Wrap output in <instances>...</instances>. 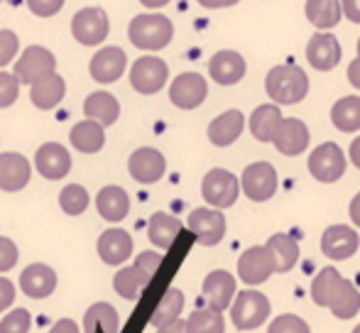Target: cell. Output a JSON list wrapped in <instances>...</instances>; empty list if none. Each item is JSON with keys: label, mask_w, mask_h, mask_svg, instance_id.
<instances>
[{"label": "cell", "mask_w": 360, "mask_h": 333, "mask_svg": "<svg viewBox=\"0 0 360 333\" xmlns=\"http://www.w3.org/2000/svg\"><path fill=\"white\" fill-rule=\"evenodd\" d=\"M311 299L316 306L331 309L336 319H353L360 311V292L351 280L338 275L333 267H323L311 282Z\"/></svg>", "instance_id": "cell-1"}, {"label": "cell", "mask_w": 360, "mask_h": 333, "mask_svg": "<svg viewBox=\"0 0 360 333\" xmlns=\"http://www.w3.org/2000/svg\"><path fill=\"white\" fill-rule=\"evenodd\" d=\"M265 89L275 103L280 105H294L307 98L309 93V79L307 72L297 64H282L275 67L265 79Z\"/></svg>", "instance_id": "cell-2"}, {"label": "cell", "mask_w": 360, "mask_h": 333, "mask_svg": "<svg viewBox=\"0 0 360 333\" xmlns=\"http://www.w3.org/2000/svg\"><path fill=\"white\" fill-rule=\"evenodd\" d=\"M128 37L133 42V47L147 49V52H157L165 49L174 37V25L169 18L160 13H145L133 18V22L128 25Z\"/></svg>", "instance_id": "cell-3"}, {"label": "cell", "mask_w": 360, "mask_h": 333, "mask_svg": "<svg viewBox=\"0 0 360 333\" xmlns=\"http://www.w3.org/2000/svg\"><path fill=\"white\" fill-rule=\"evenodd\" d=\"M162 265V255L155 250H145L138 255L135 265L123 267V270L115 272L113 277V289L118 292L123 299L135 301L140 296V292L145 289L152 282V275L157 272V267Z\"/></svg>", "instance_id": "cell-4"}, {"label": "cell", "mask_w": 360, "mask_h": 333, "mask_svg": "<svg viewBox=\"0 0 360 333\" xmlns=\"http://www.w3.org/2000/svg\"><path fill=\"white\" fill-rule=\"evenodd\" d=\"M270 316V301L255 289H245L236 294L231 304V319L238 331H252L262 326Z\"/></svg>", "instance_id": "cell-5"}, {"label": "cell", "mask_w": 360, "mask_h": 333, "mask_svg": "<svg viewBox=\"0 0 360 333\" xmlns=\"http://www.w3.org/2000/svg\"><path fill=\"white\" fill-rule=\"evenodd\" d=\"M108 32H110V25H108V15H105L103 8H84V10H79L72 20L74 39L79 44H84V47L103 44Z\"/></svg>", "instance_id": "cell-6"}, {"label": "cell", "mask_w": 360, "mask_h": 333, "mask_svg": "<svg viewBox=\"0 0 360 333\" xmlns=\"http://www.w3.org/2000/svg\"><path fill=\"white\" fill-rule=\"evenodd\" d=\"M309 171H311L314 179L323 181V184H331L338 181L346 171V155L338 148L336 143H323L309 155Z\"/></svg>", "instance_id": "cell-7"}, {"label": "cell", "mask_w": 360, "mask_h": 333, "mask_svg": "<svg viewBox=\"0 0 360 333\" xmlns=\"http://www.w3.org/2000/svg\"><path fill=\"white\" fill-rule=\"evenodd\" d=\"M201 191H204V199L209 201L214 209H228V206H233L238 201L240 181L228 169H211L209 174L204 176Z\"/></svg>", "instance_id": "cell-8"}, {"label": "cell", "mask_w": 360, "mask_h": 333, "mask_svg": "<svg viewBox=\"0 0 360 333\" xmlns=\"http://www.w3.org/2000/svg\"><path fill=\"white\" fill-rule=\"evenodd\" d=\"M243 191L250 201H270L277 191V171L270 162H252L245 166L240 176Z\"/></svg>", "instance_id": "cell-9"}, {"label": "cell", "mask_w": 360, "mask_h": 333, "mask_svg": "<svg viewBox=\"0 0 360 333\" xmlns=\"http://www.w3.org/2000/svg\"><path fill=\"white\" fill-rule=\"evenodd\" d=\"M169 79V67L157 57H140L130 69V84L138 93L152 96Z\"/></svg>", "instance_id": "cell-10"}, {"label": "cell", "mask_w": 360, "mask_h": 333, "mask_svg": "<svg viewBox=\"0 0 360 333\" xmlns=\"http://www.w3.org/2000/svg\"><path fill=\"white\" fill-rule=\"evenodd\" d=\"M52 72H57V59L44 47H27L20 54L18 64H15V77H18V81L30 84V86Z\"/></svg>", "instance_id": "cell-11"}, {"label": "cell", "mask_w": 360, "mask_h": 333, "mask_svg": "<svg viewBox=\"0 0 360 333\" xmlns=\"http://www.w3.org/2000/svg\"><path fill=\"white\" fill-rule=\"evenodd\" d=\"M206 96H209V84H206V79L196 72L179 74V77L174 79V84L169 86L172 103L181 110L199 108V105L206 100Z\"/></svg>", "instance_id": "cell-12"}, {"label": "cell", "mask_w": 360, "mask_h": 333, "mask_svg": "<svg viewBox=\"0 0 360 333\" xmlns=\"http://www.w3.org/2000/svg\"><path fill=\"white\" fill-rule=\"evenodd\" d=\"M186 226L196 235L199 245H206V248L218 245L226 235V216H221V211L216 209H194Z\"/></svg>", "instance_id": "cell-13"}, {"label": "cell", "mask_w": 360, "mask_h": 333, "mask_svg": "<svg viewBox=\"0 0 360 333\" xmlns=\"http://www.w3.org/2000/svg\"><path fill=\"white\" fill-rule=\"evenodd\" d=\"M238 275L245 285L255 287L270 280V275H275V260L272 252L265 245H255V248L245 250L238 260Z\"/></svg>", "instance_id": "cell-14"}, {"label": "cell", "mask_w": 360, "mask_h": 333, "mask_svg": "<svg viewBox=\"0 0 360 333\" xmlns=\"http://www.w3.org/2000/svg\"><path fill=\"white\" fill-rule=\"evenodd\" d=\"M125 67H128V57L120 47H103L94 54L89 64V72L94 81L98 84H113L123 77Z\"/></svg>", "instance_id": "cell-15"}, {"label": "cell", "mask_w": 360, "mask_h": 333, "mask_svg": "<svg viewBox=\"0 0 360 333\" xmlns=\"http://www.w3.org/2000/svg\"><path fill=\"white\" fill-rule=\"evenodd\" d=\"M34 166H37V171L44 179L57 181L62 176H67L69 169H72V155H69V150L64 145L44 143L34 155Z\"/></svg>", "instance_id": "cell-16"}, {"label": "cell", "mask_w": 360, "mask_h": 333, "mask_svg": "<svg viewBox=\"0 0 360 333\" xmlns=\"http://www.w3.org/2000/svg\"><path fill=\"white\" fill-rule=\"evenodd\" d=\"M165 157H162L160 150L155 148H140L130 155L128 159V171L135 181L140 184H155V181L162 179L165 174Z\"/></svg>", "instance_id": "cell-17"}, {"label": "cell", "mask_w": 360, "mask_h": 333, "mask_svg": "<svg viewBox=\"0 0 360 333\" xmlns=\"http://www.w3.org/2000/svg\"><path fill=\"white\" fill-rule=\"evenodd\" d=\"M272 145L277 152L287 155V157H297L309 148V128L297 118H282L280 128L275 130Z\"/></svg>", "instance_id": "cell-18"}, {"label": "cell", "mask_w": 360, "mask_h": 333, "mask_svg": "<svg viewBox=\"0 0 360 333\" xmlns=\"http://www.w3.org/2000/svg\"><path fill=\"white\" fill-rule=\"evenodd\" d=\"M307 59L316 72H331L341 62V44L331 32H316L307 44Z\"/></svg>", "instance_id": "cell-19"}, {"label": "cell", "mask_w": 360, "mask_h": 333, "mask_svg": "<svg viewBox=\"0 0 360 333\" xmlns=\"http://www.w3.org/2000/svg\"><path fill=\"white\" fill-rule=\"evenodd\" d=\"M360 238L351 226H331L323 230L321 252L331 260H348L358 252Z\"/></svg>", "instance_id": "cell-20"}, {"label": "cell", "mask_w": 360, "mask_h": 333, "mask_svg": "<svg viewBox=\"0 0 360 333\" xmlns=\"http://www.w3.org/2000/svg\"><path fill=\"white\" fill-rule=\"evenodd\" d=\"M245 59L240 57L233 49H223V52H216L209 62V74L216 84L221 86H233L238 84L243 77H245Z\"/></svg>", "instance_id": "cell-21"}, {"label": "cell", "mask_w": 360, "mask_h": 333, "mask_svg": "<svg viewBox=\"0 0 360 333\" xmlns=\"http://www.w3.org/2000/svg\"><path fill=\"white\" fill-rule=\"evenodd\" d=\"M204 299L209 301L211 309L226 311L236 299V277L228 275L226 270L211 272L204 280Z\"/></svg>", "instance_id": "cell-22"}, {"label": "cell", "mask_w": 360, "mask_h": 333, "mask_svg": "<svg viewBox=\"0 0 360 333\" xmlns=\"http://www.w3.org/2000/svg\"><path fill=\"white\" fill-rule=\"evenodd\" d=\"M20 287L32 299H47L57 289V275H54L52 267L34 262V265L25 267V272L20 275Z\"/></svg>", "instance_id": "cell-23"}, {"label": "cell", "mask_w": 360, "mask_h": 333, "mask_svg": "<svg viewBox=\"0 0 360 333\" xmlns=\"http://www.w3.org/2000/svg\"><path fill=\"white\" fill-rule=\"evenodd\" d=\"M96 248H98V255L105 265L115 267V265H123L125 260H130V255H133V238L125 230L110 228L101 235Z\"/></svg>", "instance_id": "cell-24"}, {"label": "cell", "mask_w": 360, "mask_h": 333, "mask_svg": "<svg viewBox=\"0 0 360 333\" xmlns=\"http://www.w3.org/2000/svg\"><path fill=\"white\" fill-rule=\"evenodd\" d=\"M30 162L20 152L0 155V189L3 191H20L30 181Z\"/></svg>", "instance_id": "cell-25"}, {"label": "cell", "mask_w": 360, "mask_h": 333, "mask_svg": "<svg viewBox=\"0 0 360 333\" xmlns=\"http://www.w3.org/2000/svg\"><path fill=\"white\" fill-rule=\"evenodd\" d=\"M243 128H245V115L240 110H226L218 118L211 120L209 125V140L216 148H228L240 138Z\"/></svg>", "instance_id": "cell-26"}, {"label": "cell", "mask_w": 360, "mask_h": 333, "mask_svg": "<svg viewBox=\"0 0 360 333\" xmlns=\"http://www.w3.org/2000/svg\"><path fill=\"white\" fill-rule=\"evenodd\" d=\"M64 93H67V84H64V77H59L57 72L47 74V77L37 79L30 89V98L37 105L39 110H52L62 103Z\"/></svg>", "instance_id": "cell-27"}, {"label": "cell", "mask_w": 360, "mask_h": 333, "mask_svg": "<svg viewBox=\"0 0 360 333\" xmlns=\"http://www.w3.org/2000/svg\"><path fill=\"white\" fill-rule=\"evenodd\" d=\"M84 113H86V118L96 120V123H101L103 128H108V125H113L115 120H118L120 103L108 91H94V93L84 100Z\"/></svg>", "instance_id": "cell-28"}, {"label": "cell", "mask_w": 360, "mask_h": 333, "mask_svg": "<svg viewBox=\"0 0 360 333\" xmlns=\"http://www.w3.org/2000/svg\"><path fill=\"white\" fill-rule=\"evenodd\" d=\"M96 209L110 223H118L128 216L130 211V196L120 186H103L96 196Z\"/></svg>", "instance_id": "cell-29"}, {"label": "cell", "mask_w": 360, "mask_h": 333, "mask_svg": "<svg viewBox=\"0 0 360 333\" xmlns=\"http://www.w3.org/2000/svg\"><path fill=\"white\" fill-rule=\"evenodd\" d=\"M69 140H72V145L79 152L84 155H96L103 150L105 145V133H103V125L96 123V120L86 118L81 120V123H76L72 128V133H69Z\"/></svg>", "instance_id": "cell-30"}, {"label": "cell", "mask_w": 360, "mask_h": 333, "mask_svg": "<svg viewBox=\"0 0 360 333\" xmlns=\"http://www.w3.org/2000/svg\"><path fill=\"white\" fill-rule=\"evenodd\" d=\"M250 133L255 140L260 143H272L275 138V130L280 128L282 123V113H280V105L277 103H267V105H260V108L252 110L250 115Z\"/></svg>", "instance_id": "cell-31"}, {"label": "cell", "mask_w": 360, "mask_h": 333, "mask_svg": "<svg viewBox=\"0 0 360 333\" xmlns=\"http://www.w3.org/2000/svg\"><path fill=\"white\" fill-rule=\"evenodd\" d=\"M179 230H181L179 218H174L169 214H162V211L152 214L150 223H147V235H150L152 245H157L160 250H169L174 238L179 235Z\"/></svg>", "instance_id": "cell-32"}, {"label": "cell", "mask_w": 360, "mask_h": 333, "mask_svg": "<svg viewBox=\"0 0 360 333\" xmlns=\"http://www.w3.org/2000/svg\"><path fill=\"white\" fill-rule=\"evenodd\" d=\"M265 248L272 252V260H275V272H289L299 260V243L294 235L277 233L272 235L265 243Z\"/></svg>", "instance_id": "cell-33"}, {"label": "cell", "mask_w": 360, "mask_h": 333, "mask_svg": "<svg viewBox=\"0 0 360 333\" xmlns=\"http://www.w3.org/2000/svg\"><path fill=\"white\" fill-rule=\"evenodd\" d=\"M341 0H307V20L316 30H331L341 22Z\"/></svg>", "instance_id": "cell-34"}, {"label": "cell", "mask_w": 360, "mask_h": 333, "mask_svg": "<svg viewBox=\"0 0 360 333\" xmlns=\"http://www.w3.org/2000/svg\"><path fill=\"white\" fill-rule=\"evenodd\" d=\"M118 311L105 301L89 306L84 316V333H118Z\"/></svg>", "instance_id": "cell-35"}, {"label": "cell", "mask_w": 360, "mask_h": 333, "mask_svg": "<svg viewBox=\"0 0 360 333\" xmlns=\"http://www.w3.org/2000/svg\"><path fill=\"white\" fill-rule=\"evenodd\" d=\"M181 306H184V294H181V289L169 287V289L165 292V296L160 299V304L155 306V311H152L150 324L155 326V329L174 324L181 314Z\"/></svg>", "instance_id": "cell-36"}, {"label": "cell", "mask_w": 360, "mask_h": 333, "mask_svg": "<svg viewBox=\"0 0 360 333\" xmlns=\"http://www.w3.org/2000/svg\"><path fill=\"white\" fill-rule=\"evenodd\" d=\"M331 123L341 133H358L360 130V96H346L331 108Z\"/></svg>", "instance_id": "cell-37"}, {"label": "cell", "mask_w": 360, "mask_h": 333, "mask_svg": "<svg viewBox=\"0 0 360 333\" xmlns=\"http://www.w3.org/2000/svg\"><path fill=\"white\" fill-rule=\"evenodd\" d=\"M186 331L189 333H226V321H223V311L216 309H199L189 316L186 321Z\"/></svg>", "instance_id": "cell-38"}, {"label": "cell", "mask_w": 360, "mask_h": 333, "mask_svg": "<svg viewBox=\"0 0 360 333\" xmlns=\"http://www.w3.org/2000/svg\"><path fill=\"white\" fill-rule=\"evenodd\" d=\"M59 206L67 216H81L89 209V191L81 184H69L59 194Z\"/></svg>", "instance_id": "cell-39"}, {"label": "cell", "mask_w": 360, "mask_h": 333, "mask_svg": "<svg viewBox=\"0 0 360 333\" xmlns=\"http://www.w3.org/2000/svg\"><path fill=\"white\" fill-rule=\"evenodd\" d=\"M267 333H311V331H309V324L304 319H299L294 314H282L272 321Z\"/></svg>", "instance_id": "cell-40"}, {"label": "cell", "mask_w": 360, "mask_h": 333, "mask_svg": "<svg viewBox=\"0 0 360 333\" xmlns=\"http://www.w3.org/2000/svg\"><path fill=\"white\" fill-rule=\"evenodd\" d=\"M30 311L27 309H15L0 321V333H27L30 331Z\"/></svg>", "instance_id": "cell-41"}, {"label": "cell", "mask_w": 360, "mask_h": 333, "mask_svg": "<svg viewBox=\"0 0 360 333\" xmlns=\"http://www.w3.org/2000/svg\"><path fill=\"white\" fill-rule=\"evenodd\" d=\"M20 93V81L15 74L0 72V108H10L18 100Z\"/></svg>", "instance_id": "cell-42"}, {"label": "cell", "mask_w": 360, "mask_h": 333, "mask_svg": "<svg viewBox=\"0 0 360 333\" xmlns=\"http://www.w3.org/2000/svg\"><path fill=\"white\" fill-rule=\"evenodd\" d=\"M18 47H20V39L13 30H0V67L10 64L18 54Z\"/></svg>", "instance_id": "cell-43"}, {"label": "cell", "mask_w": 360, "mask_h": 333, "mask_svg": "<svg viewBox=\"0 0 360 333\" xmlns=\"http://www.w3.org/2000/svg\"><path fill=\"white\" fill-rule=\"evenodd\" d=\"M15 262H18V245H15L10 238H3V235H0V272L13 270Z\"/></svg>", "instance_id": "cell-44"}, {"label": "cell", "mask_w": 360, "mask_h": 333, "mask_svg": "<svg viewBox=\"0 0 360 333\" xmlns=\"http://www.w3.org/2000/svg\"><path fill=\"white\" fill-rule=\"evenodd\" d=\"M27 8L37 18H52L64 8V0H27Z\"/></svg>", "instance_id": "cell-45"}, {"label": "cell", "mask_w": 360, "mask_h": 333, "mask_svg": "<svg viewBox=\"0 0 360 333\" xmlns=\"http://www.w3.org/2000/svg\"><path fill=\"white\" fill-rule=\"evenodd\" d=\"M15 301V285L8 277H0V314Z\"/></svg>", "instance_id": "cell-46"}, {"label": "cell", "mask_w": 360, "mask_h": 333, "mask_svg": "<svg viewBox=\"0 0 360 333\" xmlns=\"http://www.w3.org/2000/svg\"><path fill=\"white\" fill-rule=\"evenodd\" d=\"M341 5H343V15L351 22L360 25V0H341Z\"/></svg>", "instance_id": "cell-47"}, {"label": "cell", "mask_w": 360, "mask_h": 333, "mask_svg": "<svg viewBox=\"0 0 360 333\" xmlns=\"http://www.w3.org/2000/svg\"><path fill=\"white\" fill-rule=\"evenodd\" d=\"M49 333H79V326H76L74 319H59Z\"/></svg>", "instance_id": "cell-48"}, {"label": "cell", "mask_w": 360, "mask_h": 333, "mask_svg": "<svg viewBox=\"0 0 360 333\" xmlns=\"http://www.w3.org/2000/svg\"><path fill=\"white\" fill-rule=\"evenodd\" d=\"M348 81L360 91V54L351 62V67H348Z\"/></svg>", "instance_id": "cell-49"}, {"label": "cell", "mask_w": 360, "mask_h": 333, "mask_svg": "<svg viewBox=\"0 0 360 333\" xmlns=\"http://www.w3.org/2000/svg\"><path fill=\"white\" fill-rule=\"evenodd\" d=\"M199 3L209 10H218V8H231V5H236L238 0H199Z\"/></svg>", "instance_id": "cell-50"}, {"label": "cell", "mask_w": 360, "mask_h": 333, "mask_svg": "<svg viewBox=\"0 0 360 333\" xmlns=\"http://www.w3.org/2000/svg\"><path fill=\"white\" fill-rule=\"evenodd\" d=\"M348 214H351V221L360 228V194L358 196H353V201H351V206H348Z\"/></svg>", "instance_id": "cell-51"}, {"label": "cell", "mask_w": 360, "mask_h": 333, "mask_svg": "<svg viewBox=\"0 0 360 333\" xmlns=\"http://www.w3.org/2000/svg\"><path fill=\"white\" fill-rule=\"evenodd\" d=\"M157 333H189V331H186V321H179V319H176L174 324L157 329Z\"/></svg>", "instance_id": "cell-52"}, {"label": "cell", "mask_w": 360, "mask_h": 333, "mask_svg": "<svg viewBox=\"0 0 360 333\" xmlns=\"http://www.w3.org/2000/svg\"><path fill=\"white\" fill-rule=\"evenodd\" d=\"M348 155H351V162L360 169V138H356L351 143V150H348Z\"/></svg>", "instance_id": "cell-53"}, {"label": "cell", "mask_w": 360, "mask_h": 333, "mask_svg": "<svg viewBox=\"0 0 360 333\" xmlns=\"http://www.w3.org/2000/svg\"><path fill=\"white\" fill-rule=\"evenodd\" d=\"M140 3H143L145 8L157 10V8H162V5H167V3H169V0H140Z\"/></svg>", "instance_id": "cell-54"}, {"label": "cell", "mask_w": 360, "mask_h": 333, "mask_svg": "<svg viewBox=\"0 0 360 333\" xmlns=\"http://www.w3.org/2000/svg\"><path fill=\"white\" fill-rule=\"evenodd\" d=\"M353 333H360V326H356V329H353Z\"/></svg>", "instance_id": "cell-55"}, {"label": "cell", "mask_w": 360, "mask_h": 333, "mask_svg": "<svg viewBox=\"0 0 360 333\" xmlns=\"http://www.w3.org/2000/svg\"><path fill=\"white\" fill-rule=\"evenodd\" d=\"M358 54H360V39H358Z\"/></svg>", "instance_id": "cell-56"}, {"label": "cell", "mask_w": 360, "mask_h": 333, "mask_svg": "<svg viewBox=\"0 0 360 333\" xmlns=\"http://www.w3.org/2000/svg\"><path fill=\"white\" fill-rule=\"evenodd\" d=\"M0 3H3V0H0Z\"/></svg>", "instance_id": "cell-57"}]
</instances>
